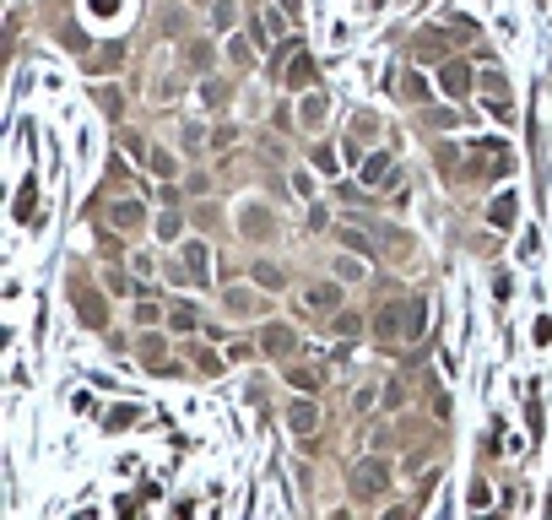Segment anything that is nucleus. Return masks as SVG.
I'll return each instance as SVG.
<instances>
[{"instance_id": "1", "label": "nucleus", "mask_w": 552, "mask_h": 520, "mask_svg": "<svg viewBox=\"0 0 552 520\" xmlns=\"http://www.w3.org/2000/svg\"><path fill=\"white\" fill-rule=\"evenodd\" d=\"M379 482H385V466H374V461H368L363 472H358V493H363V499H368V493H379Z\"/></svg>"}, {"instance_id": "2", "label": "nucleus", "mask_w": 552, "mask_h": 520, "mask_svg": "<svg viewBox=\"0 0 552 520\" xmlns=\"http://www.w3.org/2000/svg\"><path fill=\"white\" fill-rule=\"evenodd\" d=\"M292 428H314V407H292Z\"/></svg>"}, {"instance_id": "3", "label": "nucleus", "mask_w": 552, "mask_h": 520, "mask_svg": "<svg viewBox=\"0 0 552 520\" xmlns=\"http://www.w3.org/2000/svg\"><path fill=\"white\" fill-rule=\"evenodd\" d=\"M114 223H120V228H136V206H114Z\"/></svg>"}]
</instances>
